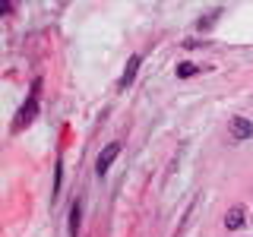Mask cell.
Returning a JSON list of instances; mask_svg holds the SVG:
<instances>
[{"instance_id":"obj_6","label":"cell","mask_w":253,"mask_h":237,"mask_svg":"<svg viewBox=\"0 0 253 237\" xmlns=\"http://www.w3.org/2000/svg\"><path fill=\"white\" fill-rule=\"evenodd\" d=\"M79 215H83V212H79V202H76L73 209H70V231H73V234L79 231Z\"/></svg>"},{"instance_id":"obj_5","label":"cell","mask_w":253,"mask_h":237,"mask_svg":"<svg viewBox=\"0 0 253 237\" xmlns=\"http://www.w3.org/2000/svg\"><path fill=\"white\" fill-rule=\"evenodd\" d=\"M136 70H139V57L133 54V57L126 60V70H124V76H121V89H126V85H130L133 79H136Z\"/></svg>"},{"instance_id":"obj_8","label":"cell","mask_w":253,"mask_h":237,"mask_svg":"<svg viewBox=\"0 0 253 237\" xmlns=\"http://www.w3.org/2000/svg\"><path fill=\"white\" fill-rule=\"evenodd\" d=\"M212 19H215V16H203V19H200V29H209Z\"/></svg>"},{"instance_id":"obj_2","label":"cell","mask_w":253,"mask_h":237,"mask_svg":"<svg viewBox=\"0 0 253 237\" xmlns=\"http://www.w3.org/2000/svg\"><path fill=\"white\" fill-rule=\"evenodd\" d=\"M117 155H121V142H111V146H105V152L98 155V161H95V171H98V177L117 161Z\"/></svg>"},{"instance_id":"obj_3","label":"cell","mask_w":253,"mask_h":237,"mask_svg":"<svg viewBox=\"0 0 253 237\" xmlns=\"http://www.w3.org/2000/svg\"><path fill=\"white\" fill-rule=\"evenodd\" d=\"M228 126H231V136L234 139H250L253 136V120H247V117H234Z\"/></svg>"},{"instance_id":"obj_7","label":"cell","mask_w":253,"mask_h":237,"mask_svg":"<svg viewBox=\"0 0 253 237\" xmlns=\"http://www.w3.org/2000/svg\"><path fill=\"white\" fill-rule=\"evenodd\" d=\"M193 73H196L193 63H177V76H180V79H187V76H193Z\"/></svg>"},{"instance_id":"obj_1","label":"cell","mask_w":253,"mask_h":237,"mask_svg":"<svg viewBox=\"0 0 253 237\" xmlns=\"http://www.w3.org/2000/svg\"><path fill=\"white\" fill-rule=\"evenodd\" d=\"M35 114H38V95H29V101L22 105L19 114H16V126H13V130H22V126H29L32 120H35Z\"/></svg>"},{"instance_id":"obj_4","label":"cell","mask_w":253,"mask_h":237,"mask_svg":"<svg viewBox=\"0 0 253 237\" xmlns=\"http://www.w3.org/2000/svg\"><path fill=\"white\" fill-rule=\"evenodd\" d=\"M225 225H228V231H237V228L244 225V205H231V209H228Z\"/></svg>"}]
</instances>
